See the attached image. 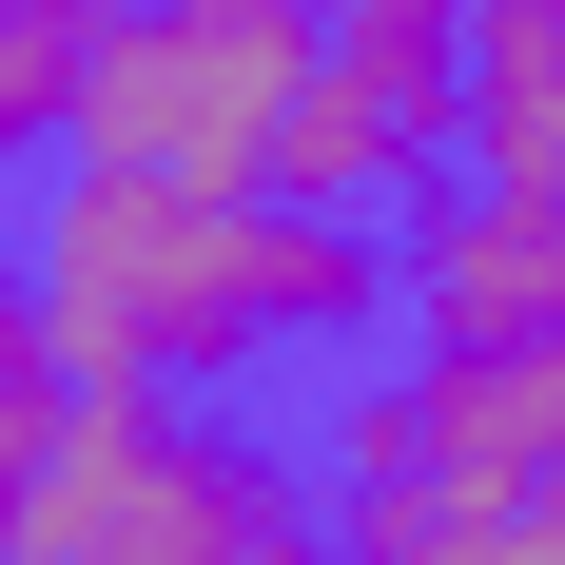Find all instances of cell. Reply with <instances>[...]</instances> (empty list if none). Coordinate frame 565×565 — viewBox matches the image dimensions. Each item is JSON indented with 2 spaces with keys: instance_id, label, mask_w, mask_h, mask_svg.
I'll return each mask as SVG.
<instances>
[{
  "instance_id": "3957f363",
  "label": "cell",
  "mask_w": 565,
  "mask_h": 565,
  "mask_svg": "<svg viewBox=\"0 0 565 565\" xmlns=\"http://www.w3.org/2000/svg\"><path fill=\"white\" fill-rule=\"evenodd\" d=\"M0 565H332V488L215 409L78 391L58 449L0 488Z\"/></svg>"
},
{
  "instance_id": "8992f818",
  "label": "cell",
  "mask_w": 565,
  "mask_h": 565,
  "mask_svg": "<svg viewBox=\"0 0 565 565\" xmlns=\"http://www.w3.org/2000/svg\"><path fill=\"white\" fill-rule=\"evenodd\" d=\"M391 312L429 351H546L565 332V234L508 215V195H429L409 254H391Z\"/></svg>"
},
{
  "instance_id": "7a4b0ae2",
  "label": "cell",
  "mask_w": 565,
  "mask_h": 565,
  "mask_svg": "<svg viewBox=\"0 0 565 565\" xmlns=\"http://www.w3.org/2000/svg\"><path fill=\"white\" fill-rule=\"evenodd\" d=\"M332 565H565V332L409 351L332 409Z\"/></svg>"
},
{
  "instance_id": "9c48e42d",
  "label": "cell",
  "mask_w": 565,
  "mask_h": 565,
  "mask_svg": "<svg viewBox=\"0 0 565 565\" xmlns=\"http://www.w3.org/2000/svg\"><path fill=\"white\" fill-rule=\"evenodd\" d=\"M117 20H137V0H117Z\"/></svg>"
},
{
  "instance_id": "5b68a950",
  "label": "cell",
  "mask_w": 565,
  "mask_h": 565,
  "mask_svg": "<svg viewBox=\"0 0 565 565\" xmlns=\"http://www.w3.org/2000/svg\"><path fill=\"white\" fill-rule=\"evenodd\" d=\"M449 137H468V0H332L274 195L292 215H391V195H429Z\"/></svg>"
},
{
  "instance_id": "52a82bcc",
  "label": "cell",
  "mask_w": 565,
  "mask_h": 565,
  "mask_svg": "<svg viewBox=\"0 0 565 565\" xmlns=\"http://www.w3.org/2000/svg\"><path fill=\"white\" fill-rule=\"evenodd\" d=\"M468 195L565 234V0H468Z\"/></svg>"
},
{
  "instance_id": "277c9868",
  "label": "cell",
  "mask_w": 565,
  "mask_h": 565,
  "mask_svg": "<svg viewBox=\"0 0 565 565\" xmlns=\"http://www.w3.org/2000/svg\"><path fill=\"white\" fill-rule=\"evenodd\" d=\"M292 98H312V20H292V0H137V20H98L78 157H58V175H137V195H274Z\"/></svg>"
},
{
  "instance_id": "6da1fadb",
  "label": "cell",
  "mask_w": 565,
  "mask_h": 565,
  "mask_svg": "<svg viewBox=\"0 0 565 565\" xmlns=\"http://www.w3.org/2000/svg\"><path fill=\"white\" fill-rule=\"evenodd\" d=\"M40 312L78 391H254L292 351H371L391 312V254L351 215H292V195H137V175H58L40 215Z\"/></svg>"
},
{
  "instance_id": "ba28073f",
  "label": "cell",
  "mask_w": 565,
  "mask_h": 565,
  "mask_svg": "<svg viewBox=\"0 0 565 565\" xmlns=\"http://www.w3.org/2000/svg\"><path fill=\"white\" fill-rule=\"evenodd\" d=\"M98 20H117V0H0V157H78Z\"/></svg>"
}]
</instances>
